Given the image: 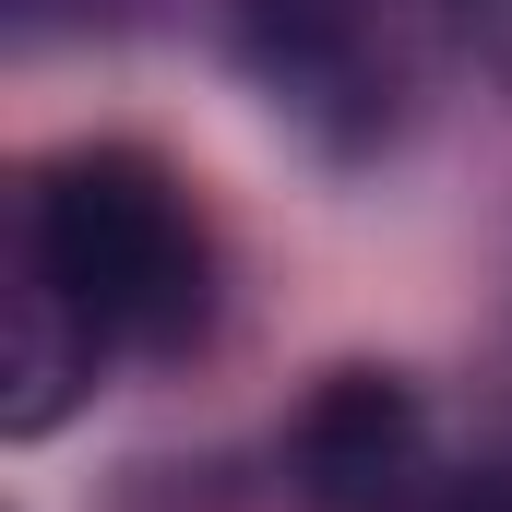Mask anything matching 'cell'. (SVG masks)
<instances>
[{
  "mask_svg": "<svg viewBox=\"0 0 512 512\" xmlns=\"http://www.w3.org/2000/svg\"><path fill=\"white\" fill-rule=\"evenodd\" d=\"M251 48L298 108H382L393 84V0H251Z\"/></svg>",
  "mask_w": 512,
  "mask_h": 512,
  "instance_id": "2",
  "label": "cell"
},
{
  "mask_svg": "<svg viewBox=\"0 0 512 512\" xmlns=\"http://www.w3.org/2000/svg\"><path fill=\"white\" fill-rule=\"evenodd\" d=\"M96 358H108V346H96V334L24 274V310H12V429H48L72 393L96 382Z\"/></svg>",
  "mask_w": 512,
  "mask_h": 512,
  "instance_id": "4",
  "label": "cell"
},
{
  "mask_svg": "<svg viewBox=\"0 0 512 512\" xmlns=\"http://www.w3.org/2000/svg\"><path fill=\"white\" fill-rule=\"evenodd\" d=\"M298 465H310V489L346 512H370L405 489V465H417V405L370 370H346V382L310 405V429H298Z\"/></svg>",
  "mask_w": 512,
  "mask_h": 512,
  "instance_id": "3",
  "label": "cell"
},
{
  "mask_svg": "<svg viewBox=\"0 0 512 512\" xmlns=\"http://www.w3.org/2000/svg\"><path fill=\"white\" fill-rule=\"evenodd\" d=\"M36 286L96 346H167L203 322V227L143 155H60L36 179Z\"/></svg>",
  "mask_w": 512,
  "mask_h": 512,
  "instance_id": "1",
  "label": "cell"
}]
</instances>
